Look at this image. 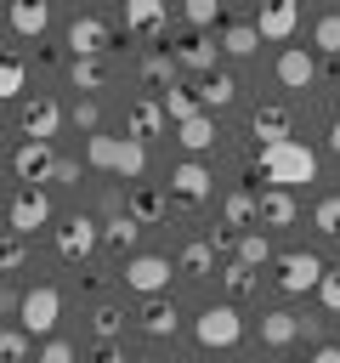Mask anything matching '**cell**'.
I'll use <instances>...</instances> for the list:
<instances>
[{
    "label": "cell",
    "instance_id": "obj_15",
    "mask_svg": "<svg viewBox=\"0 0 340 363\" xmlns=\"http://www.w3.org/2000/svg\"><path fill=\"white\" fill-rule=\"evenodd\" d=\"M278 79H283L289 91H306V85L317 79V57H312L306 45H283V51H278Z\"/></svg>",
    "mask_w": 340,
    "mask_h": 363
},
{
    "label": "cell",
    "instance_id": "obj_6",
    "mask_svg": "<svg viewBox=\"0 0 340 363\" xmlns=\"http://www.w3.org/2000/svg\"><path fill=\"white\" fill-rule=\"evenodd\" d=\"M323 255H312V250H289L283 261H278V284L289 289V295H306V289H317L323 284Z\"/></svg>",
    "mask_w": 340,
    "mask_h": 363
},
{
    "label": "cell",
    "instance_id": "obj_7",
    "mask_svg": "<svg viewBox=\"0 0 340 363\" xmlns=\"http://www.w3.org/2000/svg\"><path fill=\"white\" fill-rule=\"evenodd\" d=\"M6 221H11L17 238H34V233L51 221V199H45L40 187H23V193L11 199V210H6Z\"/></svg>",
    "mask_w": 340,
    "mask_h": 363
},
{
    "label": "cell",
    "instance_id": "obj_40",
    "mask_svg": "<svg viewBox=\"0 0 340 363\" xmlns=\"http://www.w3.org/2000/svg\"><path fill=\"white\" fill-rule=\"evenodd\" d=\"M312 227H317V233H340V193L317 199V210H312Z\"/></svg>",
    "mask_w": 340,
    "mask_h": 363
},
{
    "label": "cell",
    "instance_id": "obj_36",
    "mask_svg": "<svg viewBox=\"0 0 340 363\" xmlns=\"http://www.w3.org/2000/svg\"><path fill=\"white\" fill-rule=\"evenodd\" d=\"M221 284H227V295H255V267H244V261H227L221 267Z\"/></svg>",
    "mask_w": 340,
    "mask_h": 363
},
{
    "label": "cell",
    "instance_id": "obj_35",
    "mask_svg": "<svg viewBox=\"0 0 340 363\" xmlns=\"http://www.w3.org/2000/svg\"><path fill=\"white\" fill-rule=\"evenodd\" d=\"M187 23H193V34H210L215 23H221V0H187V11H181Z\"/></svg>",
    "mask_w": 340,
    "mask_h": 363
},
{
    "label": "cell",
    "instance_id": "obj_21",
    "mask_svg": "<svg viewBox=\"0 0 340 363\" xmlns=\"http://www.w3.org/2000/svg\"><path fill=\"white\" fill-rule=\"evenodd\" d=\"M142 329H147L153 340H164V335H176V329H181V312H176V301H164V295H153V301L142 306Z\"/></svg>",
    "mask_w": 340,
    "mask_h": 363
},
{
    "label": "cell",
    "instance_id": "obj_24",
    "mask_svg": "<svg viewBox=\"0 0 340 363\" xmlns=\"http://www.w3.org/2000/svg\"><path fill=\"white\" fill-rule=\"evenodd\" d=\"M221 221H227V227H244V233H249V227L261 221V199H255L249 187L227 193V204H221Z\"/></svg>",
    "mask_w": 340,
    "mask_h": 363
},
{
    "label": "cell",
    "instance_id": "obj_3",
    "mask_svg": "<svg viewBox=\"0 0 340 363\" xmlns=\"http://www.w3.org/2000/svg\"><path fill=\"white\" fill-rule=\"evenodd\" d=\"M238 335H244V318H238V306H232V301L204 306V312L193 318V340H198L204 352H227V346H238Z\"/></svg>",
    "mask_w": 340,
    "mask_h": 363
},
{
    "label": "cell",
    "instance_id": "obj_45",
    "mask_svg": "<svg viewBox=\"0 0 340 363\" xmlns=\"http://www.w3.org/2000/svg\"><path fill=\"white\" fill-rule=\"evenodd\" d=\"M91 363H130V357L119 352V340H96V352H91Z\"/></svg>",
    "mask_w": 340,
    "mask_h": 363
},
{
    "label": "cell",
    "instance_id": "obj_31",
    "mask_svg": "<svg viewBox=\"0 0 340 363\" xmlns=\"http://www.w3.org/2000/svg\"><path fill=\"white\" fill-rule=\"evenodd\" d=\"M136 233H142V227H136L125 210H113V216L102 221V244H108V250H130V244H136Z\"/></svg>",
    "mask_w": 340,
    "mask_h": 363
},
{
    "label": "cell",
    "instance_id": "obj_34",
    "mask_svg": "<svg viewBox=\"0 0 340 363\" xmlns=\"http://www.w3.org/2000/svg\"><path fill=\"white\" fill-rule=\"evenodd\" d=\"M312 45H317L323 57H340V11H323V17H317V28H312Z\"/></svg>",
    "mask_w": 340,
    "mask_h": 363
},
{
    "label": "cell",
    "instance_id": "obj_2",
    "mask_svg": "<svg viewBox=\"0 0 340 363\" xmlns=\"http://www.w3.org/2000/svg\"><path fill=\"white\" fill-rule=\"evenodd\" d=\"M85 159L96 170H113L119 182H142V170H147V147L136 136H91L85 142Z\"/></svg>",
    "mask_w": 340,
    "mask_h": 363
},
{
    "label": "cell",
    "instance_id": "obj_19",
    "mask_svg": "<svg viewBox=\"0 0 340 363\" xmlns=\"http://www.w3.org/2000/svg\"><path fill=\"white\" fill-rule=\"evenodd\" d=\"M170 119H164V108L159 102H130V113H125V136H136L142 147H147V136H159Z\"/></svg>",
    "mask_w": 340,
    "mask_h": 363
},
{
    "label": "cell",
    "instance_id": "obj_46",
    "mask_svg": "<svg viewBox=\"0 0 340 363\" xmlns=\"http://www.w3.org/2000/svg\"><path fill=\"white\" fill-rule=\"evenodd\" d=\"M51 182H79V164H74V159H57V170H51Z\"/></svg>",
    "mask_w": 340,
    "mask_h": 363
},
{
    "label": "cell",
    "instance_id": "obj_12",
    "mask_svg": "<svg viewBox=\"0 0 340 363\" xmlns=\"http://www.w3.org/2000/svg\"><path fill=\"white\" fill-rule=\"evenodd\" d=\"M57 125H62V108H57L51 96L23 102V142H51V136H57Z\"/></svg>",
    "mask_w": 340,
    "mask_h": 363
},
{
    "label": "cell",
    "instance_id": "obj_9",
    "mask_svg": "<svg viewBox=\"0 0 340 363\" xmlns=\"http://www.w3.org/2000/svg\"><path fill=\"white\" fill-rule=\"evenodd\" d=\"M11 170H17V182H51V170H57V153H51V142H17L11 147Z\"/></svg>",
    "mask_w": 340,
    "mask_h": 363
},
{
    "label": "cell",
    "instance_id": "obj_16",
    "mask_svg": "<svg viewBox=\"0 0 340 363\" xmlns=\"http://www.w3.org/2000/svg\"><path fill=\"white\" fill-rule=\"evenodd\" d=\"M68 51L74 57H102L108 51V23L102 17H74L68 23Z\"/></svg>",
    "mask_w": 340,
    "mask_h": 363
},
{
    "label": "cell",
    "instance_id": "obj_17",
    "mask_svg": "<svg viewBox=\"0 0 340 363\" xmlns=\"http://www.w3.org/2000/svg\"><path fill=\"white\" fill-rule=\"evenodd\" d=\"M6 17H11V28H17L23 40H40V34L51 28V6H45V0H17Z\"/></svg>",
    "mask_w": 340,
    "mask_h": 363
},
{
    "label": "cell",
    "instance_id": "obj_32",
    "mask_svg": "<svg viewBox=\"0 0 340 363\" xmlns=\"http://www.w3.org/2000/svg\"><path fill=\"white\" fill-rule=\"evenodd\" d=\"M232 261H244V267H266V261H272V244H266V233H238V244H232Z\"/></svg>",
    "mask_w": 340,
    "mask_h": 363
},
{
    "label": "cell",
    "instance_id": "obj_47",
    "mask_svg": "<svg viewBox=\"0 0 340 363\" xmlns=\"http://www.w3.org/2000/svg\"><path fill=\"white\" fill-rule=\"evenodd\" d=\"M312 363H340V346H317V352H312Z\"/></svg>",
    "mask_w": 340,
    "mask_h": 363
},
{
    "label": "cell",
    "instance_id": "obj_1",
    "mask_svg": "<svg viewBox=\"0 0 340 363\" xmlns=\"http://www.w3.org/2000/svg\"><path fill=\"white\" fill-rule=\"evenodd\" d=\"M255 164H261V176H266L272 187H283V193H295L300 182H317V147L300 142V136L266 142V147L255 153Z\"/></svg>",
    "mask_w": 340,
    "mask_h": 363
},
{
    "label": "cell",
    "instance_id": "obj_11",
    "mask_svg": "<svg viewBox=\"0 0 340 363\" xmlns=\"http://www.w3.org/2000/svg\"><path fill=\"white\" fill-rule=\"evenodd\" d=\"M176 68H193V74H215V57H221V40L215 34H187L176 51Z\"/></svg>",
    "mask_w": 340,
    "mask_h": 363
},
{
    "label": "cell",
    "instance_id": "obj_23",
    "mask_svg": "<svg viewBox=\"0 0 340 363\" xmlns=\"http://www.w3.org/2000/svg\"><path fill=\"white\" fill-rule=\"evenodd\" d=\"M176 142L187 153H210L215 147V113H193L187 125H176Z\"/></svg>",
    "mask_w": 340,
    "mask_h": 363
},
{
    "label": "cell",
    "instance_id": "obj_5",
    "mask_svg": "<svg viewBox=\"0 0 340 363\" xmlns=\"http://www.w3.org/2000/svg\"><path fill=\"white\" fill-rule=\"evenodd\" d=\"M119 278H125V289H136V295L153 301V295L170 289V255H130Z\"/></svg>",
    "mask_w": 340,
    "mask_h": 363
},
{
    "label": "cell",
    "instance_id": "obj_41",
    "mask_svg": "<svg viewBox=\"0 0 340 363\" xmlns=\"http://www.w3.org/2000/svg\"><path fill=\"white\" fill-rule=\"evenodd\" d=\"M28 357V335L23 329H0V363H23Z\"/></svg>",
    "mask_w": 340,
    "mask_h": 363
},
{
    "label": "cell",
    "instance_id": "obj_10",
    "mask_svg": "<svg viewBox=\"0 0 340 363\" xmlns=\"http://www.w3.org/2000/svg\"><path fill=\"white\" fill-rule=\"evenodd\" d=\"M96 244H102V227H96L91 216H74V221L57 227V255H62V261H85Z\"/></svg>",
    "mask_w": 340,
    "mask_h": 363
},
{
    "label": "cell",
    "instance_id": "obj_25",
    "mask_svg": "<svg viewBox=\"0 0 340 363\" xmlns=\"http://www.w3.org/2000/svg\"><path fill=\"white\" fill-rule=\"evenodd\" d=\"M255 199H261V221H266V227H289V221L300 216L295 193H283V187H266V193H255Z\"/></svg>",
    "mask_w": 340,
    "mask_h": 363
},
{
    "label": "cell",
    "instance_id": "obj_42",
    "mask_svg": "<svg viewBox=\"0 0 340 363\" xmlns=\"http://www.w3.org/2000/svg\"><path fill=\"white\" fill-rule=\"evenodd\" d=\"M91 323H96V335H102V340H119L125 312H119V306H96V318H91Z\"/></svg>",
    "mask_w": 340,
    "mask_h": 363
},
{
    "label": "cell",
    "instance_id": "obj_48",
    "mask_svg": "<svg viewBox=\"0 0 340 363\" xmlns=\"http://www.w3.org/2000/svg\"><path fill=\"white\" fill-rule=\"evenodd\" d=\"M329 147H334V153H340V119H334V125H329Z\"/></svg>",
    "mask_w": 340,
    "mask_h": 363
},
{
    "label": "cell",
    "instance_id": "obj_38",
    "mask_svg": "<svg viewBox=\"0 0 340 363\" xmlns=\"http://www.w3.org/2000/svg\"><path fill=\"white\" fill-rule=\"evenodd\" d=\"M23 261H28V238L6 233V238H0V272H23Z\"/></svg>",
    "mask_w": 340,
    "mask_h": 363
},
{
    "label": "cell",
    "instance_id": "obj_44",
    "mask_svg": "<svg viewBox=\"0 0 340 363\" xmlns=\"http://www.w3.org/2000/svg\"><path fill=\"white\" fill-rule=\"evenodd\" d=\"M317 301H323L329 312H340V272H323V284H317Z\"/></svg>",
    "mask_w": 340,
    "mask_h": 363
},
{
    "label": "cell",
    "instance_id": "obj_20",
    "mask_svg": "<svg viewBox=\"0 0 340 363\" xmlns=\"http://www.w3.org/2000/svg\"><path fill=\"white\" fill-rule=\"evenodd\" d=\"M125 216H130L136 227H153V221L164 216V193H159V187H147V182H136V187H130V199H125Z\"/></svg>",
    "mask_w": 340,
    "mask_h": 363
},
{
    "label": "cell",
    "instance_id": "obj_28",
    "mask_svg": "<svg viewBox=\"0 0 340 363\" xmlns=\"http://www.w3.org/2000/svg\"><path fill=\"white\" fill-rule=\"evenodd\" d=\"M142 79L164 96V91L176 85V57H170V51H147V57H142Z\"/></svg>",
    "mask_w": 340,
    "mask_h": 363
},
{
    "label": "cell",
    "instance_id": "obj_14",
    "mask_svg": "<svg viewBox=\"0 0 340 363\" xmlns=\"http://www.w3.org/2000/svg\"><path fill=\"white\" fill-rule=\"evenodd\" d=\"M300 28V6L295 0H272V6H261V17H255V34L261 40H289Z\"/></svg>",
    "mask_w": 340,
    "mask_h": 363
},
{
    "label": "cell",
    "instance_id": "obj_49",
    "mask_svg": "<svg viewBox=\"0 0 340 363\" xmlns=\"http://www.w3.org/2000/svg\"><path fill=\"white\" fill-rule=\"evenodd\" d=\"M130 363H159V357H130Z\"/></svg>",
    "mask_w": 340,
    "mask_h": 363
},
{
    "label": "cell",
    "instance_id": "obj_33",
    "mask_svg": "<svg viewBox=\"0 0 340 363\" xmlns=\"http://www.w3.org/2000/svg\"><path fill=\"white\" fill-rule=\"evenodd\" d=\"M176 267H181L187 278H210V272H215V250H210V244L198 238V244H187V250L176 255Z\"/></svg>",
    "mask_w": 340,
    "mask_h": 363
},
{
    "label": "cell",
    "instance_id": "obj_29",
    "mask_svg": "<svg viewBox=\"0 0 340 363\" xmlns=\"http://www.w3.org/2000/svg\"><path fill=\"white\" fill-rule=\"evenodd\" d=\"M68 79H74V91H102L108 68H102V57H68Z\"/></svg>",
    "mask_w": 340,
    "mask_h": 363
},
{
    "label": "cell",
    "instance_id": "obj_27",
    "mask_svg": "<svg viewBox=\"0 0 340 363\" xmlns=\"http://www.w3.org/2000/svg\"><path fill=\"white\" fill-rule=\"evenodd\" d=\"M215 40H221V51H227V57H249V51H261V34H255V23H227Z\"/></svg>",
    "mask_w": 340,
    "mask_h": 363
},
{
    "label": "cell",
    "instance_id": "obj_13",
    "mask_svg": "<svg viewBox=\"0 0 340 363\" xmlns=\"http://www.w3.org/2000/svg\"><path fill=\"white\" fill-rule=\"evenodd\" d=\"M125 28L142 34V40H159V34L170 28V11H164L159 0H125Z\"/></svg>",
    "mask_w": 340,
    "mask_h": 363
},
{
    "label": "cell",
    "instance_id": "obj_39",
    "mask_svg": "<svg viewBox=\"0 0 340 363\" xmlns=\"http://www.w3.org/2000/svg\"><path fill=\"white\" fill-rule=\"evenodd\" d=\"M68 119H74V125H79V130H85V136H96V130H102V108H96V102H91V96H79V102H74V108H68Z\"/></svg>",
    "mask_w": 340,
    "mask_h": 363
},
{
    "label": "cell",
    "instance_id": "obj_4",
    "mask_svg": "<svg viewBox=\"0 0 340 363\" xmlns=\"http://www.w3.org/2000/svg\"><path fill=\"white\" fill-rule=\"evenodd\" d=\"M57 318H62V295H57L51 284H34V289L17 301V329H23V335H51Z\"/></svg>",
    "mask_w": 340,
    "mask_h": 363
},
{
    "label": "cell",
    "instance_id": "obj_8",
    "mask_svg": "<svg viewBox=\"0 0 340 363\" xmlns=\"http://www.w3.org/2000/svg\"><path fill=\"white\" fill-rule=\"evenodd\" d=\"M210 193H215V176H210L198 159H181V164L170 170V199H176V204H204Z\"/></svg>",
    "mask_w": 340,
    "mask_h": 363
},
{
    "label": "cell",
    "instance_id": "obj_26",
    "mask_svg": "<svg viewBox=\"0 0 340 363\" xmlns=\"http://www.w3.org/2000/svg\"><path fill=\"white\" fill-rule=\"evenodd\" d=\"M300 340V318L295 312H261V346H289Z\"/></svg>",
    "mask_w": 340,
    "mask_h": 363
},
{
    "label": "cell",
    "instance_id": "obj_43",
    "mask_svg": "<svg viewBox=\"0 0 340 363\" xmlns=\"http://www.w3.org/2000/svg\"><path fill=\"white\" fill-rule=\"evenodd\" d=\"M74 357H79V352H74V346H68V340H45V346H40V357H34V363H74Z\"/></svg>",
    "mask_w": 340,
    "mask_h": 363
},
{
    "label": "cell",
    "instance_id": "obj_30",
    "mask_svg": "<svg viewBox=\"0 0 340 363\" xmlns=\"http://www.w3.org/2000/svg\"><path fill=\"white\" fill-rule=\"evenodd\" d=\"M159 108H164V119H170V125H187L193 113H204V108H198V96H193V91H181V85H170V91L159 96Z\"/></svg>",
    "mask_w": 340,
    "mask_h": 363
},
{
    "label": "cell",
    "instance_id": "obj_18",
    "mask_svg": "<svg viewBox=\"0 0 340 363\" xmlns=\"http://www.w3.org/2000/svg\"><path fill=\"white\" fill-rule=\"evenodd\" d=\"M193 96H198V108H204V113H215V108H227V102L238 96V79L215 68V74H204V79L193 85Z\"/></svg>",
    "mask_w": 340,
    "mask_h": 363
},
{
    "label": "cell",
    "instance_id": "obj_37",
    "mask_svg": "<svg viewBox=\"0 0 340 363\" xmlns=\"http://www.w3.org/2000/svg\"><path fill=\"white\" fill-rule=\"evenodd\" d=\"M17 91H23V57L0 51V102H11Z\"/></svg>",
    "mask_w": 340,
    "mask_h": 363
},
{
    "label": "cell",
    "instance_id": "obj_22",
    "mask_svg": "<svg viewBox=\"0 0 340 363\" xmlns=\"http://www.w3.org/2000/svg\"><path fill=\"white\" fill-rule=\"evenodd\" d=\"M249 130L261 136V147H266V142H283V136H289V108H278V102L255 108V113H249Z\"/></svg>",
    "mask_w": 340,
    "mask_h": 363
}]
</instances>
